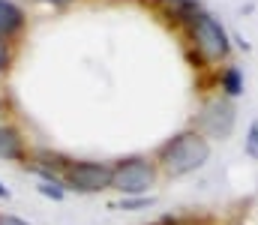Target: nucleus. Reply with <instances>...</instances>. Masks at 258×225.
I'll return each mask as SVG.
<instances>
[{
    "instance_id": "nucleus-1",
    "label": "nucleus",
    "mask_w": 258,
    "mask_h": 225,
    "mask_svg": "<svg viewBox=\"0 0 258 225\" xmlns=\"http://www.w3.org/2000/svg\"><path fill=\"white\" fill-rule=\"evenodd\" d=\"M207 156H210V144L198 132H183L171 144L162 147V168L171 177H180V174H189L195 168H201L207 162Z\"/></svg>"
},
{
    "instance_id": "nucleus-2",
    "label": "nucleus",
    "mask_w": 258,
    "mask_h": 225,
    "mask_svg": "<svg viewBox=\"0 0 258 225\" xmlns=\"http://www.w3.org/2000/svg\"><path fill=\"white\" fill-rule=\"evenodd\" d=\"M66 180L72 189L78 192H99V189H108L111 180H114V168L102 165V162H75L69 171H66Z\"/></svg>"
},
{
    "instance_id": "nucleus-3",
    "label": "nucleus",
    "mask_w": 258,
    "mask_h": 225,
    "mask_svg": "<svg viewBox=\"0 0 258 225\" xmlns=\"http://www.w3.org/2000/svg\"><path fill=\"white\" fill-rule=\"evenodd\" d=\"M114 189H120L123 195H141L153 186V168L144 159H126L114 168Z\"/></svg>"
},
{
    "instance_id": "nucleus-4",
    "label": "nucleus",
    "mask_w": 258,
    "mask_h": 225,
    "mask_svg": "<svg viewBox=\"0 0 258 225\" xmlns=\"http://www.w3.org/2000/svg\"><path fill=\"white\" fill-rule=\"evenodd\" d=\"M195 45L201 48V54H204L207 60H219V57H225V51H228L225 30H222L210 15H198V21H195Z\"/></svg>"
},
{
    "instance_id": "nucleus-5",
    "label": "nucleus",
    "mask_w": 258,
    "mask_h": 225,
    "mask_svg": "<svg viewBox=\"0 0 258 225\" xmlns=\"http://www.w3.org/2000/svg\"><path fill=\"white\" fill-rule=\"evenodd\" d=\"M201 126H204L210 135L225 138V135L231 132V126H234V108H231V102H225V99L210 102V105L204 108V114H201Z\"/></svg>"
},
{
    "instance_id": "nucleus-6",
    "label": "nucleus",
    "mask_w": 258,
    "mask_h": 225,
    "mask_svg": "<svg viewBox=\"0 0 258 225\" xmlns=\"http://www.w3.org/2000/svg\"><path fill=\"white\" fill-rule=\"evenodd\" d=\"M21 9L15 6V3H9V0H0V39L3 36H9V33H15L18 27H21Z\"/></svg>"
},
{
    "instance_id": "nucleus-7",
    "label": "nucleus",
    "mask_w": 258,
    "mask_h": 225,
    "mask_svg": "<svg viewBox=\"0 0 258 225\" xmlns=\"http://www.w3.org/2000/svg\"><path fill=\"white\" fill-rule=\"evenodd\" d=\"M0 156L3 159H18L21 156V138L15 129H0Z\"/></svg>"
},
{
    "instance_id": "nucleus-8",
    "label": "nucleus",
    "mask_w": 258,
    "mask_h": 225,
    "mask_svg": "<svg viewBox=\"0 0 258 225\" xmlns=\"http://www.w3.org/2000/svg\"><path fill=\"white\" fill-rule=\"evenodd\" d=\"M222 81H225L228 96H240V93H243V81H240V72H237V69H228Z\"/></svg>"
},
{
    "instance_id": "nucleus-9",
    "label": "nucleus",
    "mask_w": 258,
    "mask_h": 225,
    "mask_svg": "<svg viewBox=\"0 0 258 225\" xmlns=\"http://www.w3.org/2000/svg\"><path fill=\"white\" fill-rule=\"evenodd\" d=\"M246 153H249L252 159H258V123H252V126H249V141H246Z\"/></svg>"
},
{
    "instance_id": "nucleus-10",
    "label": "nucleus",
    "mask_w": 258,
    "mask_h": 225,
    "mask_svg": "<svg viewBox=\"0 0 258 225\" xmlns=\"http://www.w3.org/2000/svg\"><path fill=\"white\" fill-rule=\"evenodd\" d=\"M39 192H42V195H51V198H63V189H60L57 183H42Z\"/></svg>"
},
{
    "instance_id": "nucleus-11",
    "label": "nucleus",
    "mask_w": 258,
    "mask_h": 225,
    "mask_svg": "<svg viewBox=\"0 0 258 225\" xmlns=\"http://www.w3.org/2000/svg\"><path fill=\"white\" fill-rule=\"evenodd\" d=\"M0 225H27V222L18 219V216H6V213H0Z\"/></svg>"
},
{
    "instance_id": "nucleus-12",
    "label": "nucleus",
    "mask_w": 258,
    "mask_h": 225,
    "mask_svg": "<svg viewBox=\"0 0 258 225\" xmlns=\"http://www.w3.org/2000/svg\"><path fill=\"white\" fill-rule=\"evenodd\" d=\"M6 57H9V51H6V42L0 39V69L6 66Z\"/></svg>"
},
{
    "instance_id": "nucleus-13",
    "label": "nucleus",
    "mask_w": 258,
    "mask_h": 225,
    "mask_svg": "<svg viewBox=\"0 0 258 225\" xmlns=\"http://www.w3.org/2000/svg\"><path fill=\"white\" fill-rule=\"evenodd\" d=\"M0 198H9V189H6L3 183H0Z\"/></svg>"
},
{
    "instance_id": "nucleus-14",
    "label": "nucleus",
    "mask_w": 258,
    "mask_h": 225,
    "mask_svg": "<svg viewBox=\"0 0 258 225\" xmlns=\"http://www.w3.org/2000/svg\"><path fill=\"white\" fill-rule=\"evenodd\" d=\"M45 3H66V0H45Z\"/></svg>"
}]
</instances>
